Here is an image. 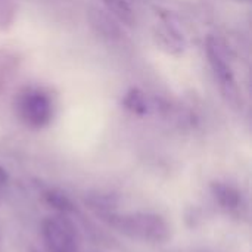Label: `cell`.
<instances>
[{"instance_id":"cell-14","label":"cell","mask_w":252,"mask_h":252,"mask_svg":"<svg viewBox=\"0 0 252 252\" xmlns=\"http://www.w3.org/2000/svg\"><path fill=\"white\" fill-rule=\"evenodd\" d=\"M239 1H247V0H239Z\"/></svg>"},{"instance_id":"cell-13","label":"cell","mask_w":252,"mask_h":252,"mask_svg":"<svg viewBox=\"0 0 252 252\" xmlns=\"http://www.w3.org/2000/svg\"><path fill=\"white\" fill-rule=\"evenodd\" d=\"M75 252H83V250H80V251H75Z\"/></svg>"},{"instance_id":"cell-15","label":"cell","mask_w":252,"mask_h":252,"mask_svg":"<svg viewBox=\"0 0 252 252\" xmlns=\"http://www.w3.org/2000/svg\"><path fill=\"white\" fill-rule=\"evenodd\" d=\"M31 252H37V251H31Z\"/></svg>"},{"instance_id":"cell-6","label":"cell","mask_w":252,"mask_h":252,"mask_svg":"<svg viewBox=\"0 0 252 252\" xmlns=\"http://www.w3.org/2000/svg\"><path fill=\"white\" fill-rule=\"evenodd\" d=\"M210 190L216 202L224 211L233 213L242 208V193L235 186L224 182H213L210 185Z\"/></svg>"},{"instance_id":"cell-7","label":"cell","mask_w":252,"mask_h":252,"mask_svg":"<svg viewBox=\"0 0 252 252\" xmlns=\"http://www.w3.org/2000/svg\"><path fill=\"white\" fill-rule=\"evenodd\" d=\"M121 103H123L124 109H127L128 112H131L137 117H145L152 109V105L148 100L146 94L137 87H131L130 90H127L126 94L123 96Z\"/></svg>"},{"instance_id":"cell-4","label":"cell","mask_w":252,"mask_h":252,"mask_svg":"<svg viewBox=\"0 0 252 252\" xmlns=\"http://www.w3.org/2000/svg\"><path fill=\"white\" fill-rule=\"evenodd\" d=\"M41 235L49 252H75L81 250L77 227L65 214L46 217L41 223Z\"/></svg>"},{"instance_id":"cell-5","label":"cell","mask_w":252,"mask_h":252,"mask_svg":"<svg viewBox=\"0 0 252 252\" xmlns=\"http://www.w3.org/2000/svg\"><path fill=\"white\" fill-rule=\"evenodd\" d=\"M154 40L161 50L173 56L182 55L186 49V38L170 13L161 15V22L154 30Z\"/></svg>"},{"instance_id":"cell-12","label":"cell","mask_w":252,"mask_h":252,"mask_svg":"<svg viewBox=\"0 0 252 252\" xmlns=\"http://www.w3.org/2000/svg\"><path fill=\"white\" fill-rule=\"evenodd\" d=\"M7 180H9V174H7V171H6V168L0 164V186L6 185Z\"/></svg>"},{"instance_id":"cell-9","label":"cell","mask_w":252,"mask_h":252,"mask_svg":"<svg viewBox=\"0 0 252 252\" xmlns=\"http://www.w3.org/2000/svg\"><path fill=\"white\" fill-rule=\"evenodd\" d=\"M102 3L105 4L106 10L121 24L127 27H133L136 24L134 10L127 0H102Z\"/></svg>"},{"instance_id":"cell-10","label":"cell","mask_w":252,"mask_h":252,"mask_svg":"<svg viewBox=\"0 0 252 252\" xmlns=\"http://www.w3.org/2000/svg\"><path fill=\"white\" fill-rule=\"evenodd\" d=\"M86 204L89 208H92L99 217L112 211H117L118 208V199L115 195L111 193H93L86 198Z\"/></svg>"},{"instance_id":"cell-11","label":"cell","mask_w":252,"mask_h":252,"mask_svg":"<svg viewBox=\"0 0 252 252\" xmlns=\"http://www.w3.org/2000/svg\"><path fill=\"white\" fill-rule=\"evenodd\" d=\"M94 13L90 15V21H92V25L102 34H105L106 37H111L114 34H118V27L106 16L103 15L102 12L99 10H93Z\"/></svg>"},{"instance_id":"cell-1","label":"cell","mask_w":252,"mask_h":252,"mask_svg":"<svg viewBox=\"0 0 252 252\" xmlns=\"http://www.w3.org/2000/svg\"><path fill=\"white\" fill-rule=\"evenodd\" d=\"M100 220L106 223L111 229L130 239L151 244H164L171 238V227L168 221L157 213L112 211L100 216Z\"/></svg>"},{"instance_id":"cell-8","label":"cell","mask_w":252,"mask_h":252,"mask_svg":"<svg viewBox=\"0 0 252 252\" xmlns=\"http://www.w3.org/2000/svg\"><path fill=\"white\" fill-rule=\"evenodd\" d=\"M43 199L50 208L58 211V214L68 216L71 213H75V205H74L72 199L65 192H62L61 189H47V190H44L43 192Z\"/></svg>"},{"instance_id":"cell-3","label":"cell","mask_w":252,"mask_h":252,"mask_svg":"<svg viewBox=\"0 0 252 252\" xmlns=\"http://www.w3.org/2000/svg\"><path fill=\"white\" fill-rule=\"evenodd\" d=\"M16 117L30 128L40 130L50 124L55 114L52 96L38 87H25L15 97Z\"/></svg>"},{"instance_id":"cell-2","label":"cell","mask_w":252,"mask_h":252,"mask_svg":"<svg viewBox=\"0 0 252 252\" xmlns=\"http://www.w3.org/2000/svg\"><path fill=\"white\" fill-rule=\"evenodd\" d=\"M205 53L208 58V63L213 69V74L216 77V81L219 84L223 100L229 108L241 111L244 108L242 92L235 77L227 46L217 35H208L205 40Z\"/></svg>"}]
</instances>
